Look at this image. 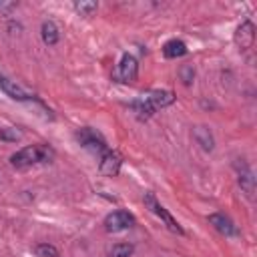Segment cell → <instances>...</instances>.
I'll return each instance as SVG.
<instances>
[{"label": "cell", "instance_id": "18", "mask_svg": "<svg viewBox=\"0 0 257 257\" xmlns=\"http://www.w3.org/2000/svg\"><path fill=\"white\" fill-rule=\"evenodd\" d=\"M179 76H181V80H183V84H191L193 82V78H195V68L191 66V64H183L181 68H179Z\"/></svg>", "mask_w": 257, "mask_h": 257}, {"label": "cell", "instance_id": "7", "mask_svg": "<svg viewBox=\"0 0 257 257\" xmlns=\"http://www.w3.org/2000/svg\"><path fill=\"white\" fill-rule=\"evenodd\" d=\"M235 167H237V175H239V177H237V181H239L241 191L245 193V197H247V199H253V195H255V177H253L251 167H249L243 159H237Z\"/></svg>", "mask_w": 257, "mask_h": 257}, {"label": "cell", "instance_id": "13", "mask_svg": "<svg viewBox=\"0 0 257 257\" xmlns=\"http://www.w3.org/2000/svg\"><path fill=\"white\" fill-rule=\"evenodd\" d=\"M40 36H42V42H44L46 46H54V44L60 40L58 26H56L52 20H44L42 26H40Z\"/></svg>", "mask_w": 257, "mask_h": 257}, {"label": "cell", "instance_id": "3", "mask_svg": "<svg viewBox=\"0 0 257 257\" xmlns=\"http://www.w3.org/2000/svg\"><path fill=\"white\" fill-rule=\"evenodd\" d=\"M76 141H78V145L80 147H84V149H88V151H92V153H96L98 157L104 153V151H108L110 147L106 145V141H104V137L96 131V128H92V126H80L78 131H76Z\"/></svg>", "mask_w": 257, "mask_h": 257}, {"label": "cell", "instance_id": "14", "mask_svg": "<svg viewBox=\"0 0 257 257\" xmlns=\"http://www.w3.org/2000/svg\"><path fill=\"white\" fill-rule=\"evenodd\" d=\"M189 50H187V44L183 42V40H177V38H173V40H167L165 44H163V54H165V58H179V56H185Z\"/></svg>", "mask_w": 257, "mask_h": 257}, {"label": "cell", "instance_id": "19", "mask_svg": "<svg viewBox=\"0 0 257 257\" xmlns=\"http://www.w3.org/2000/svg\"><path fill=\"white\" fill-rule=\"evenodd\" d=\"M0 139L6 143H16V141H20V133H16V128L6 126V128H0Z\"/></svg>", "mask_w": 257, "mask_h": 257}, {"label": "cell", "instance_id": "8", "mask_svg": "<svg viewBox=\"0 0 257 257\" xmlns=\"http://www.w3.org/2000/svg\"><path fill=\"white\" fill-rule=\"evenodd\" d=\"M0 88H2L4 94L10 96L12 100H38L36 94H32L30 90L22 88L16 80H10V78L4 76V74H0Z\"/></svg>", "mask_w": 257, "mask_h": 257}, {"label": "cell", "instance_id": "9", "mask_svg": "<svg viewBox=\"0 0 257 257\" xmlns=\"http://www.w3.org/2000/svg\"><path fill=\"white\" fill-rule=\"evenodd\" d=\"M120 165H122V157H120L116 151L108 149V151H104V153L100 155L98 171H100L104 177H116L118 171H120Z\"/></svg>", "mask_w": 257, "mask_h": 257}, {"label": "cell", "instance_id": "15", "mask_svg": "<svg viewBox=\"0 0 257 257\" xmlns=\"http://www.w3.org/2000/svg\"><path fill=\"white\" fill-rule=\"evenodd\" d=\"M34 253L38 257H60V251L52 243H36L34 245Z\"/></svg>", "mask_w": 257, "mask_h": 257}, {"label": "cell", "instance_id": "6", "mask_svg": "<svg viewBox=\"0 0 257 257\" xmlns=\"http://www.w3.org/2000/svg\"><path fill=\"white\" fill-rule=\"evenodd\" d=\"M133 225H135V217L124 209H116L104 217V231L106 233H122V231L131 229Z\"/></svg>", "mask_w": 257, "mask_h": 257}, {"label": "cell", "instance_id": "16", "mask_svg": "<svg viewBox=\"0 0 257 257\" xmlns=\"http://www.w3.org/2000/svg\"><path fill=\"white\" fill-rule=\"evenodd\" d=\"M72 6H74V10H76L80 16H92V14L98 10V4H96V2H88V0L74 2Z\"/></svg>", "mask_w": 257, "mask_h": 257}, {"label": "cell", "instance_id": "1", "mask_svg": "<svg viewBox=\"0 0 257 257\" xmlns=\"http://www.w3.org/2000/svg\"><path fill=\"white\" fill-rule=\"evenodd\" d=\"M175 102V94L171 92V90H161V88H157V90H147V92H143L141 96H137L135 100H131V108H133V112L141 118V120H145V118H149V116H153L159 108H165V106H169V104H173Z\"/></svg>", "mask_w": 257, "mask_h": 257}, {"label": "cell", "instance_id": "17", "mask_svg": "<svg viewBox=\"0 0 257 257\" xmlns=\"http://www.w3.org/2000/svg\"><path fill=\"white\" fill-rule=\"evenodd\" d=\"M135 253V245L133 243H116L110 249V257H131Z\"/></svg>", "mask_w": 257, "mask_h": 257}, {"label": "cell", "instance_id": "10", "mask_svg": "<svg viewBox=\"0 0 257 257\" xmlns=\"http://www.w3.org/2000/svg\"><path fill=\"white\" fill-rule=\"evenodd\" d=\"M255 42V24L251 20H243L235 30V44L241 50H249Z\"/></svg>", "mask_w": 257, "mask_h": 257}, {"label": "cell", "instance_id": "5", "mask_svg": "<svg viewBox=\"0 0 257 257\" xmlns=\"http://www.w3.org/2000/svg\"><path fill=\"white\" fill-rule=\"evenodd\" d=\"M137 76H139V62H137V58L133 54L124 52L120 56L118 64L112 70V80L114 82H133V80H137Z\"/></svg>", "mask_w": 257, "mask_h": 257}, {"label": "cell", "instance_id": "12", "mask_svg": "<svg viewBox=\"0 0 257 257\" xmlns=\"http://www.w3.org/2000/svg\"><path fill=\"white\" fill-rule=\"evenodd\" d=\"M193 139H195V143H197L203 151H207V153H211V151L215 149V137H213L211 128L205 126V124H197V126L193 128Z\"/></svg>", "mask_w": 257, "mask_h": 257}, {"label": "cell", "instance_id": "4", "mask_svg": "<svg viewBox=\"0 0 257 257\" xmlns=\"http://www.w3.org/2000/svg\"><path fill=\"white\" fill-rule=\"evenodd\" d=\"M143 201H145V205H147V207H149V209H151V211H153V213H155V215H157V217L167 225V229H169V231H173V233H177V235H183V233H185V231H183V227L179 225V221H177V219H175V217H173V215H171V213H169V211H167V209L157 201L155 193L147 191V193H145V197H143Z\"/></svg>", "mask_w": 257, "mask_h": 257}, {"label": "cell", "instance_id": "11", "mask_svg": "<svg viewBox=\"0 0 257 257\" xmlns=\"http://www.w3.org/2000/svg\"><path fill=\"white\" fill-rule=\"evenodd\" d=\"M207 221H209V225L215 227V231H219V233L225 235V237H235V235H239L237 225H235L225 213H211V215L207 217Z\"/></svg>", "mask_w": 257, "mask_h": 257}, {"label": "cell", "instance_id": "2", "mask_svg": "<svg viewBox=\"0 0 257 257\" xmlns=\"http://www.w3.org/2000/svg\"><path fill=\"white\" fill-rule=\"evenodd\" d=\"M54 151L48 145H28L18 149L12 157H10V165L14 169H26L32 165H40V163H48L52 161Z\"/></svg>", "mask_w": 257, "mask_h": 257}]
</instances>
